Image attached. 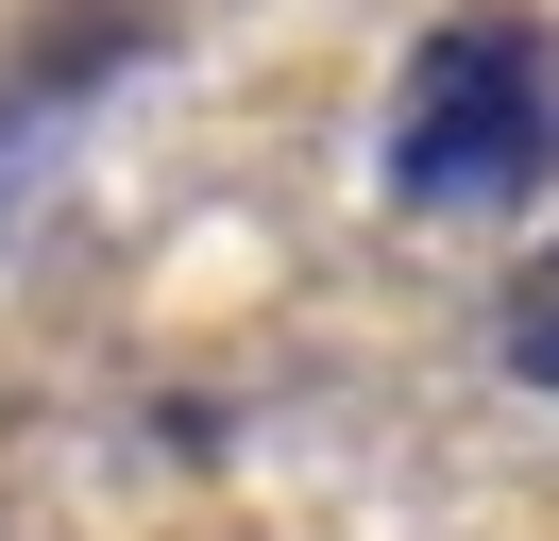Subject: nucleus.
<instances>
[{"mask_svg": "<svg viewBox=\"0 0 559 541\" xmlns=\"http://www.w3.org/2000/svg\"><path fill=\"white\" fill-rule=\"evenodd\" d=\"M509 372H525V389H559V237L525 254V288H509Z\"/></svg>", "mask_w": 559, "mask_h": 541, "instance_id": "f03ea898", "label": "nucleus"}, {"mask_svg": "<svg viewBox=\"0 0 559 541\" xmlns=\"http://www.w3.org/2000/svg\"><path fill=\"white\" fill-rule=\"evenodd\" d=\"M35 135H51V85H0V237H17V203H35Z\"/></svg>", "mask_w": 559, "mask_h": 541, "instance_id": "7ed1b4c3", "label": "nucleus"}, {"mask_svg": "<svg viewBox=\"0 0 559 541\" xmlns=\"http://www.w3.org/2000/svg\"><path fill=\"white\" fill-rule=\"evenodd\" d=\"M559 169V34L543 17H441L407 51V85H390V187L441 203V220H475V203H525Z\"/></svg>", "mask_w": 559, "mask_h": 541, "instance_id": "f257e3e1", "label": "nucleus"}]
</instances>
